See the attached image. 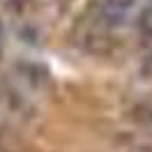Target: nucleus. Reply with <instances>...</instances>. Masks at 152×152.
<instances>
[{
  "label": "nucleus",
  "instance_id": "1",
  "mask_svg": "<svg viewBox=\"0 0 152 152\" xmlns=\"http://www.w3.org/2000/svg\"><path fill=\"white\" fill-rule=\"evenodd\" d=\"M132 10H134V0H102L99 21L106 28H118L129 19Z\"/></svg>",
  "mask_w": 152,
  "mask_h": 152
},
{
  "label": "nucleus",
  "instance_id": "2",
  "mask_svg": "<svg viewBox=\"0 0 152 152\" xmlns=\"http://www.w3.org/2000/svg\"><path fill=\"white\" fill-rule=\"evenodd\" d=\"M138 32H141L143 42L152 39V7H145L138 16Z\"/></svg>",
  "mask_w": 152,
  "mask_h": 152
},
{
  "label": "nucleus",
  "instance_id": "3",
  "mask_svg": "<svg viewBox=\"0 0 152 152\" xmlns=\"http://www.w3.org/2000/svg\"><path fill=\"white\" fill-rule=\"evenodd\" d=\"M143 65L152 72V39H145V51H143Z\"/></svg>",
  "mask_w": 152,
  "mask_h": 152
},
{
  "label": "nucleus",
  "instance_id": "4",
  "mask_svg": "<svg viewBox=\"0 0 152 152\" xmlns=\"http://www.w3.org/2000/svg\"><path fill=\"white\" fill-rule=\"evenodd\" d=\"M0 37H2V28H0Z\"/></svg>",
  "mask_w": 152,
  "mask_h": 152
}]
</instances>
